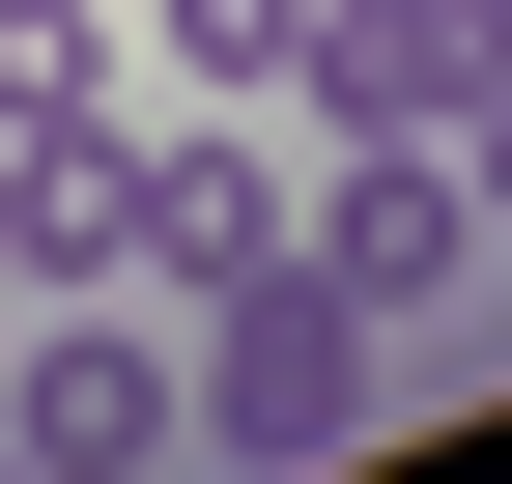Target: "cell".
Returning <instances> with one entry per match:
<instances>
[{
    "label": "cell",
    "mask_w": 512,
    "mask_h": 484,
    "mask_svg": "<svg viewBox=\"0 0 512 484\" xmlns=\"http://www.w3.org/2000/svg\"><path fill=\"white\" fill-rule=\"evenodd\" d=\"M285 228H313V114H200V143H143V285H171V314H228Z\"/></svg>",
    "instance_id": "4"
},
{
    "label": "cell",
    "mask_w": 512,
    "mask_h": 484,
    "mask_svg": "<svg viewBox=\"0 0 512 484\" xmlns=\"http://www.w3.org/2000/svg\"><path fill=\"white\" fill-rule=\"evenodd\" d=\"M143 57L200 114H313V0H143Z\"/></svg>",
    "instance_id": "7"
},
{
    "label": "cell",
    "mask_w": 512,
    "mask_h": 484,
    "mask_svg": "<svg viewBox=\"0 0 512 484\" xmlns=\"http://www.w3.org/2000/svg\"><path fill=\"white\" fill-rule=\"evenodd\" d=\"M0 257H29V285H143V143H114V114L0 143Z\"/></svg>",
    "instance_id": "6"
},
{
    "label": "cell",
    "mask_w": 512,
    "mask_h": 484,
    "mask_svg": "<svg viewBox=\"0 0 512 484\" xmlns=\"http://www.w3.org/2000/svg\"><path fill=\"white\" fill-rule=\"evenodd\" d=\"M342 314H399V342H456V285H484V171L456 143H313V228H285Z\"/></svg>",
    "instance_id": "3"
},
{
    "label": "cell",
    "mask_w": 512,
    "mask_h": 484,
    "mask_svg": "<svg viewBox=\"0 0 512 484\" xmlns=\"http://www.w3.org/2000/svg\"><path fill=\"white\" fill-rule=\"evenodd\" d=\"M456 171H484V228H512V86H484V114H456Z\"/></svg>",
    "instance_id": "9"
},
{
    "label": "cell",
    "mask_w": 512,
    "mask_h": 484,
    "mask_svg": "<svg viewBox=\"0 0 512 484\" xmlns=\"http://www.w3.org/2000/svg\"><path fill=\"white\" fill-rule=\"evenodd\" d=\"M0 314H29V257H0Z\"/></svg>",
    "instance_id": "10"
},
{
    "label": "cell",
    "mask_w": 512,
    "mask_h": 484,
    "mask_svg": "<svg viewBox=\"0 0 512 484\" xmlns=\"http://www.w3.org/2000/svg\"><path fill=\"white\" fill-rule=\"evenodd\" d=\"M0 456L29 484H200V314L171 285H29L0 314Z\"/></svg>",
    "instance_id": "1"
},
{
    "label": "cell",
    "mask_w": 512,
    "mask_h": 484,
    "mask_svg": "<svg viewBox=\"0 0 512 484\" xmlns=\"http://www.w3.org/2000/svg\"><path fill=\"white\" fill-rule=\"evenodd\" d=\"M512 86V0H313V143H456Z\"/></svg>",
    "instance_id": "5"
},
{
    "label": "cell",
    "mask_w": 512,
    "mask_h": 484,
    "mask_svg": "<svg viewBox=\"0 0 512 484\" xmlns=\"http://www.w3.org/2000/svg\"><path fill=\"white\" fill-rule=\"evenodd\" d=\"M114 57H143L114 0H0V143H57V114H114Z\"/></svg>",
    "instance_id": "8"
},
{
    "label": "cell",
    "mask_w": 512,
    "mask_h": 484,
    "mask_svg": "<svg viewBox=\"0 0 512 484\" xmlns=\"http://www.w3.org/2000/svg\"><path fill=\"white\" fill-rule=\"evenodd\" d=\"M399 399H427V342H399V314H342L313 257H256L228 314H200V484H313L342 428H399Z\"/></svg>",
    "instance_id": "2"
}]
</instances>
